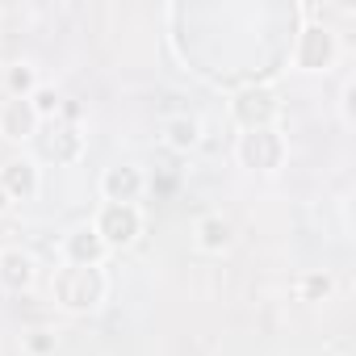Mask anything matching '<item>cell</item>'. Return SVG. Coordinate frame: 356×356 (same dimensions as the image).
Masks as SVG:
<instances>
[{
	"label": "cell",
	"instance_id": "cell-12",
	"mask_svg": "<svg viewBox=\"0 0 356 356\" xmlns=\"http://www.w3.org/2000/svg\"><path fill=\"white\" fill-rule=\"evenodd\" d=\"M197 248H202V252H222V248H231V222H227L222 214H206V218L197 222Z\"/></svg>",
	"mask_w": 356,
	"mask_h": 356
},
{
	"label": "cell",
	"instance_id": "cell-7",
	"mask_svg": "<svg viewBox=\"0 0 356 356\" xmlns=\"http://www.w3.org/2000/svg\"><path fill=\"white\" fill-rule=\"evenodd\" d=\"M0 189L9 193V202H30L38 193V168L30 159H9L0 168Z\"/></svg>",
	"mask_w": 356,
	"mask_h": 356
},
{
	"label": "cell",
	"instance_id": "cell-6",
	"mask_svg": "<svg viewBox=\"0 0 356 356\" xmlns=\"http://www.w3.org/2000/svg\"><path fill=\"white\" fill-rule=\"evenodd\" d=\"M80 147H84V138H80V130L67 126V122H55V126H47V130L38 134V155H42V159H55V163H72V159L80 155Z\"/></svg>",
	"mask_w": 356,
	"mask_h": 356
},
{
	"label": "cell",
	"instance_id": "cell-1",
	"mask_svg": "<svg viewBox=\"0 0 356 356\" xmlns=\"http://www.w3.org/2000/svg\"><path fill=\"white\" fill-rule=\"evenodd\" d=\"M101 298H105V273L97 264H67L55 273V302L63 310H76V314L97 310Z\"/></svg>",
	"mask_w": 356,
	"mask_h": 356
},
{
	"label": "cell",
	"instance_id": "cell-15",
	"mask_svg": "<svg viewBox=\"0 0 356 356\" xmlns=\"http://www.w3.org/2000/svg\"><path fill=\"white\" fill-rule=\"evenodd\" d=\"M30 105H34V113L42 118V113H59L63 97H59L55 88H34V92H30Z\"/></svg>",
	"mask_w": 356,
	"mask_h": 356
},
{
	"label": "cell",
	"instance_id": "cell-5",
	"mask_svg": "<svg viewBox=\"0 0 356 356\" xmlns=\"http://www.w3.org/2000/svg\"><path fill=\"white\" fill-rule=\"evenodd\" d=\"M293 59L302 72H323L331 59H335V34L327 26H306L298 34V47H293Z\"/></svg>",
	"mask_w": 356,
	"mask_h": 356
},
{
	"label": "cell",
	"instance_id": "cell-14",
	"mask_svg": "<svg viewBox=\"0 0 356 356\" xmlns=\"http://www.w3.org/2000/svg\"><path fill=\"white\" fill-rule=\"evenodd\" d=\"M38 84H34V67H26V63H17V67H9V92L13 97H30Z\"/></svg>",
	"mask_w": 356,
	"mask_h": 356
},
{
	"label": "cell",
	"instance_id": "cell-3",
	"mask_svg": "<svg viewBox=\"0 0 356 356\" xmlns=\"http://www.w3.org/2000/svg\"><path fill=\"white\" fill-rule=\"evenodd\" d=\"M92 227H97V235H101L105 248H126V243L138 239V231H143V214H138V206H118V202H109Z\"/></svg>",
	"mask_w": 356,
	"mask_h": 356
},
{
	"label": "cell",
	"instance_id": "cell-17",
	"mask_svg": "<svg viewBox=\"0 0 356 356\" xmlns=\"http://www.w3.org/2000/svg\"><path fill=\"white\" fill-rule=\"evenodd\" d=\"M26 348H30L34 356H47V352H55V335H51V331H30Z\"/></svg>",
	"mask_w": 356,
	"mask_h": 356
},
{
	"label": "cell",
	"instance_id": "cell-8",
	"mask_svg": "<svg viewBox=\"0 0 356 356\" xmlns=\"http://www.w3.org/2000/svg\"><path fill=\"white\" fill-rule=\"evenodd\" d=\"M38 130V113L30 105V97H9L0 105V134L5 138H30Z\"/></svg>",
	"mask_w": 356,
	"mask_h": 356
},
{
	"label": "cell",
	"instance_id": "cell-9",
	"mask_svg": "<svg viewBox=\"0 0 356 356\" xmlns=\"http://www.w3.org/2000/svg\"><path fill=\"white\" fill-rule=\"evenodd\" d=\"M101 193H105L109 202H118V206H134V197L143 193V172H138V168H126V163L109 168V172L101 176Z\"/></svg>",
	"mask_w": 356,
	"mask_h": 356
},
{
	"label": "cell",
	"instance_id": "cell-4",
	"mask_svg": "<svg viewBox=\"0 0 356 356\" xmlns=\"http://www.w3.org/2000/svg\"><path fill=\"white\" fill-rule=\"evenodd\" d=\"M281 155H285V143H281V134L268 126V130H248L243 138H239V159H243V168H256V172H273L277 163H281Z\"/></svg>",
	"mask_w": 356,
	"mask_h": 356
},
{
	"label": "cell",
	"instance_id": "cell-11",
	"mask_svg": "<svg viewBox=\"0 0 356 356\" xmlns=\"http://www.w3.org/2000/svg\"><path fill=\"white\" fill-rule=\"evenodd\" d=\"M30 281H34V260L22 248H9L0 256V285L17 293V289H30Z\"/></svg>",
	"mask_w": 356,
	"mask_h": 356
},
{
	"label": "cell",
	"instance_id": "cell-2",
	"mask_svg": "<svg viewBox=\"0 0 356 356\" xmlns=\"http://www.w3.org/2000/svg\"><path fill=\"white\" fill-rule=\"evenodd\" d=\"M277 109H281V105H277V92L264 88V84H248V88H239L235 101H231L235 122L248 126V130H268L273 118H277Z\"/></svg>",
	"mask_w": 356,
	"mask_h": 356
},
{
	"label": "cell",
	"instance_id": "cell-18",
	"mask_svg": "<svg viewBox=\"0 0 356 356\" xmlns=\"http://www.w3.org/2000/svg\"><path fill=\"white\" fill-rule=\"evenodd\" d=\"M9 206H13V202H9V193H5V189H0V210H9Z\"/></svg>",
	"mask_w": 356,
	"mask_h": 356
},
{
	"label": "cell",
	"instance_id": "cell-10",
	"mask_svg": "<svg viewBox=\"0 0 356 356\" xmlns=\"http://www.w3.org/2000/svg\"><path fill=\"white\" fill-rule=\"evenodd\" d=\"M63 256H67V264H101L105 243H101L97 227H76V231L63 239Z\"/></svg>",
	"mask_w": 356,
	"mask_h": 356
},
{
	"label": "cell",
	"instance_id": "cell-13",
	"mask_svg": "<svg viewBox=\"0 0 356 356\" xmlns=\"http://www.w3.org/2000/svg\"><path fill=\"white\" fill-rule=\"evenodd\" d=\"M163 134H168V147H176V151H189V147L197 143L202 126H197L193 118H172V122L163 126Z\"/></svg>",
	"mask_w": 356,
	"mask_h": 356
},
{
	"label": "cell",
	"instance_id": "cell-16",
	"mask_svg": "<svg viewBox=\"0 0 356 356\" xmlns=\"http://www.w3.org/2000/svg\"><path fill=\"white\" fill-rule=\"evenodd\" d=\"M302 293H306L310 302H318V298H327V293H331V277H327V273H310V277L302 281Z\"/></svg>",
	"mask_w": 356,
	"mask_h": 356
}]
</instances>
